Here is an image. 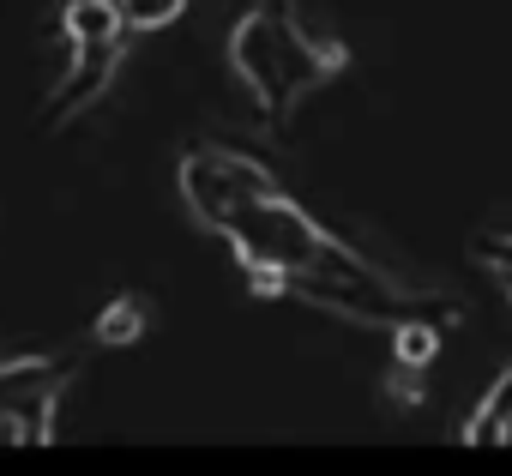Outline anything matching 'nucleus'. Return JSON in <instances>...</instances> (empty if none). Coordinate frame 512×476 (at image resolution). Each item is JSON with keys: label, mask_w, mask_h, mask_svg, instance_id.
Returning a JSON list of instances; mask_svg holds the SVG:
<instances>
[{"label": "nucleus", "mask_w": 512, "mask_h": 476, "mask_svg": "<svg viewBox=\"0 0 512 476\" xmlns=\"http://www.w3.org/2000/svg\"><path fill=\"white\" fill-rule=\"evenodd\" d=\"M229 61L260 97L266 121L296 115L332 73H344L350 49L308 19L302 0H253L229 31Z\"/></svg>", "instance_id": "nucleus-1"}, {"label": "nucleus", "mask_w": 512, "mask_h": 476, "mask_svg": "<svg viewBox=\"0 0 512 476\" xmlns=\"http://www.w3.org/2000/svg\"><path fill=\"white\" fill-rule=\"evenodd\" d=\"M217 235L235 242L241 266L253 272V284H260L266 296L290 290L296 278H368V272H380L368 254L344 248L332 229H320L296 199H284V187L247 199Z\"/></svg>", "instance_id": "nucleus-2"}, {"label": "nucleus", "mask_w": 512, "mask_h": 476, "mask_svg": "<svg viewBox=\"0 0 512 476\" xmlns=\"http://www.w3.org/2000/svg\"><path fill=\"white\" fill-rule=\"evenodd\" d=\"M73 374H79V356H19V362H0V440L49 446L55 440V404H61Z\"/></svg>", "instance_id": "nucleus-3"}, {"label": "nucleus", "mask_w": 512, "mask_h": 476, "mask_svg": "<svg viewBox=\"0 0 512 476\" xmlns=\"http://www.w3.org/2000/svg\"><path fill=\"white\" fill-rule=\"evenodd\" d=\"M272 187H278L272 169H260L253 157H241V151L199 145V151L181 157V199L193 205V217H199L205 229H223L247 199H260V193H272Z\"/></svg>", "instance_id": "nucleus-4"}, {"label": "nucleus", "mask_w": 512, "mask_h": 476, "mask_svg": "<svg viewBox=\"0 0 512 476\" xmlns=\"http://www.w3.org/2000/svg\"><path fill=\"white\" fill-rule=\"evenodd\" d=\"M121 73V37L115 43H73V67L67 79L49 91V127H67L73 115H85L91 103H103V91Z\"/></svg>", "instance_id": "nucleus-5"}, {"label": "nucleus", "mask_w": 512, "mask_h": 476, "mask_svg": "<svg viewBox=\"0 0 512 476\" xmlns=\"http://www.w3.org/2000/svg\"><path fill=\"white\" fill-rule=\"evenodd\" d=\"M458 440L470 446H494V440H512V368L488 386V398L458 422Z\"/></svg>", "instance_id": "nucleus-6"}, {"label": "nucleus", "mask_w": 512, "mask_h": 476, "mask_svg": "<svg viewBox=\"0 0 512 476\" xmlns=\"http://www.w3.org/2000/svg\"><path fill=\"white\" fill-rule=\"evenodd\" d=\"M145 326H151V302L127 290V296H115V302L97 314V332H91V338H97L103 350H127V344L145 338Z\"/></svg>", "instance_id": "nucleus-7"}, {"label": "nucleus", "mask_w": 512, "mask_h": 476, "mask_svg": "<svg viewBox=\"0 0 512 476\" xmlns=\"http://www.w3.org/2000/svg\"><path fill=\"white\" fill-rule=\"evenodd\" d=\"M127 25H121V7L115 0H67V37L73 43H115Z\"/></svg>", "instance_id": "nucleus-8"}, {"label": "nucleus", "mask_w": 512, "mask_h": 476, "mask_svg": "<svg viewBox=\"0 0 512 476\" xmlns=\"http://www.w3.org/2000/svg\"><path fill=\"white\" fill-rule=\"evenodd\" d=\"M440 332H446V326H434V320H404V326H392V338H398V362L428 368V362L440 356Z\"/></svg>", "instance_id": "nucleus-9"}, {"label": "nucleus", "mask_w": 512, "mask_h": 476, "mask_svg": "<svg viewBox=\"0 0 512 476\" xmlns=\"http://www.w3.org/2000/svg\"><path fill=\"white\" fill-rule=\"evenodd\" d=\"M115 7H121V25L127 31H157V25L181 19L187 0H115Z\"/></svg>", "instance_id": "nucleus-10"}, {"label": "nucleus", "mask_w": 512, "mask_h": 476, "mask_svg": "<svg viewBox=\"0 0 512 476\" xmlns=\"http://www.w3.org/2000/svg\"><path fill=\"white\" fill-rule=\"evenodd\" d=\"M386 392H392L398 404H422V398H428V380H422L416 362H398V356H392V368H386Z\"/></svg>", "instance_id": "nucleus-11"}, {"label": "nucleus", "mask_w": 512, "mask_h": 476, "mask_svg": "<svg viewBox=\"0 0 512 476\" xmlns=\"http://www.w3.org/2000/svg\"><path fill=\"white\" fill-rule=\"evenodd\" d=\"M476 260L494 272V284H500L506 302H512V242H500V235H482V242H476Z\"/></svg>", "instance_id": "nucleus-12"}]
</instances>
